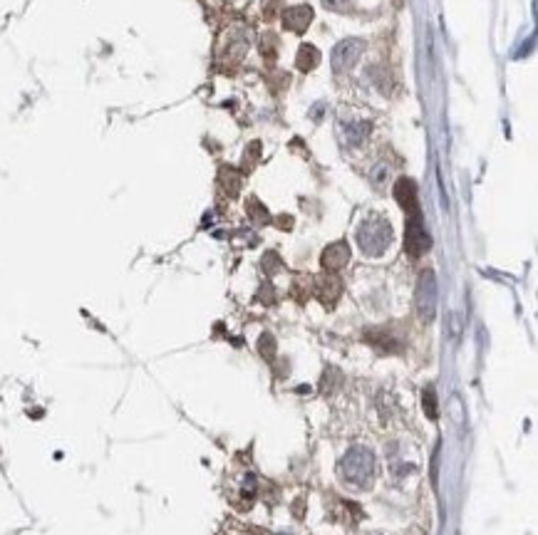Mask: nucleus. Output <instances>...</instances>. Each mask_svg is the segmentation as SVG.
I'll list each match as a JSON object with an SVG mask.
<instances>
[{"label": "nucleus", "instance_id": "1", "mask_svg": "<svg viewBox=\"0 0 538 535\" xmlns=\"http://www.w3.org/2000/svg\"><path fill=\"white\" fill-rule=\"evenodd\" d=\"M357 238H360L362 251L370 253V256H379V253H384V248L389 246V241H392V231H389L387 221L370 219L360 226Z\"/></svg>", "mask_w": 538, "mask_h": 535}, {"label": "nucleus", "instance_id": "2", "mask_svg": "<svg viewBox=\"0 0 538 535\" xmlns=\"http://www.w3.org/2000/svg\"><path fill=\"white\" fill-rule=\"evenodd\" d=\"M429 246L432 241H429V233H427L424 224H422V214L419 211L409 214L407 226H404V251L412 258H419L429 251Z\"/></svg>", "mask_w": 538, "mask_h": 535}, {"label": "nucleus", "instance_id": "3", "mask_svg": "<svg viewBox=\"0 0 538 535\" xmlns=\"http://www.w3.org/2000/svg\"><path fill=\"white\" fill-rule=\"evenodd\" d=\"M417 310H419L422 320L429 322L437 312V280L432 270H424L419 275V283H417Z\"/></svg>", "mask_w": 538, "mask_h": 535}, {"label": "nucleus", "instance_id": "4", "mask_svg": "<svg viewBox=\"0 0 538 535\" xmlns=\"http://www.w3.org/2000/svg\"><path fill=\"white\" fill-rule=\"evenodd\" d=\"M362 50H365V42H362V40H342L340 45L332 50V57H330L332 70H335V72L352 70V65L360 60Z\"/></svg>", "mask_w": 538, "mask_h": 535}, {"label": "nucleus", "instance_id": "5", "mask_svg": "<svg viewBox=\"0 0 538 535\" xmlns=\"http://www.w3.org/2000/svg\"><path fill=\"white\" fill-rule=\"evenodd\" d=\"M394 199H397V204L402 206L407 214H417V211H419V206H417V186L412 179H399V181L394 184Z\"/></svg>", "mask_w": 538, "mask_h": 535}, {"label": "nucleus", "instance_id": "6", "mask_svg": "<svg viewBox=\"0 0 538 535\" xmlns=\"http://www.w3.org/2000/svg\"><path fill=\"white\" fill-rule=\"evenodd\" d=\"M310 20H313V10L308 5H295V8H288L286 15H283V25L288 30H293V33H303L310 25Z\"/></svg>", "mask_w": 538, "mask_h": 535}, {"label": "nucleus", "instance_id": "7", "mask_svg": "<svg viewBox=\"0 0 538 535\" xmlns=\"http://www.w3.org/2000/svg\"><path fill=\"white\" fill-rule=\"evenodd\" d=\"M347 261H350V246H347L345 241H337V243H332V246L325 248V253H323V268L340 270L342 266H347Z\"/></svg>", "mask_w": 538, "mask_h": 535}, {"label": "nucleus", "instance_id": "8", "mask_svg": "<svg viewBox=\"0 0 538 535\" xmlns=\"http://www.w3.org/2000/svg\"><path fill=\"white\" fill-rule=\"evenodd\" d=\"M318 62H320V52L315 50L313 45H303V47H300V52H298V70H303V72L315 70V67H318Z\"/></svg>", "mask_w": 538, "mask_h": 535}, {"label": "nucleus", "instance_id": "9", "mask_svg": "<svg viewBox=\"0 0 538 535\" xmlns=\"http://www.w3.org/2000/svg\"><path fill=\"white\" fill-rule=\"evenodd\" d=\"M424 411L427 416H429L432 421H437V416H439V411H437V396H434V389H424Z\"/></svg>", "mask_w": 538, "mask_h": 535}, {"label": "nucleus", "instance_id": "10", "mask_svg": "<svg viewBox=\"0 0 538 535\" xmlns=\"http://www.w3.org/2000/svg\"><path fill=\"white\" fill-rule=\"evenodd\" d=\"M352 3H355V0H323L325 8L335 10V13H345V10L350 8Z\"/></svg>", "mask_w": 538, "mask_h": 535}]
</instances>
